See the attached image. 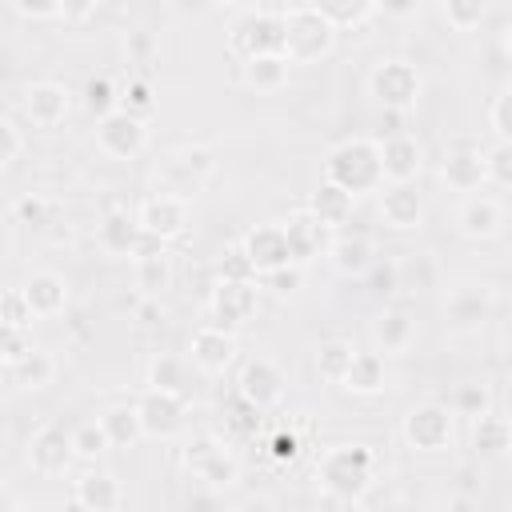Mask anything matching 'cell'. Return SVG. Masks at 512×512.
Returning a JSON list of instances; mask_svg holds the SVG:
<instances>
[{
	"mask_svg": "<svg viewBox=\"0 0 512 512\" xmlns=\"http://www.w3.org/2000/svg\"><path fill=\"white\" fill-rule=\"evenodd\" d=\"M184 504H188V508H216V504H220V488H208V492H196V496H188Z\"/></svg>",
	"mask_w": 512,
	"mask_h": 512,
	"instance_id": "cell-60",
	"label": "cell"
},
{
	"mask_svg": "<svg viewBox=\"0 0 512 512\" xmlns=\"http://www.w3.org/2000/svg\"><path fill=\"white\" fill-rule=\"evenodd\" d=\"M452 420H456V412L444 404H416V408H408V416L400 424L404 444L416 452H444L452 444Z\"/></svg>",
	"mask_w": 512,
	"mask_h": 512,
	"instance_id": "cell-10",
	"label": "cell"
},
{
	"mask_svg": "<svg viewBox=\"0 0 512 512\" xmlns=\"http://www.w3.org/2000/svg\"><path fill=\"white\" fill-rule=\"evenodd\" d=\"M384 384H388V368H384V352L380 348H372V352H364V348H356V356H352V368H348V376H344V392H352V396H376V392H384Z\"/></svg>",
	"mask_w": 512,
	"mask_h": 512,
	"instance_id": "cell-30",
	"label": "cell"
},
{
	"mask_svg": "<svg viewBox=\"0 0 512 512\" xmlns=\"http://www.w3.org/2000/svg\"><path fill=\"white\" fill-rule=\"evenodd\" d=\"M8 376H12V384L24 388V392H44V388L56 380V356H52L48 348H36V344H32V352H28L24 360H16V364L8 368Z\"/></svg>",
	"mask_w": 512,
	"mask_h": 512,
	"instance_id": "cell-32",
	"label": "cell"
},
{
	"mask_svg": "<svg viewBox=\"0 0 512 512\" xmlns=\"http://www.w3.org/2000/svg\"><path fill=\"white\" fill-rule=\"evenodd\" d=\"M176 160L184 164V168H192L196 176H212V152L208 148H184V152H176Z\"/></svg>",
	"mask_w": 512,
	"mask_h": 512,
	"instance_id": "cell-55",
	"label": "cell"
},
{
	"mask_svg": "<svg viewBox=\"0 0 512 512\" xmlns=\"http://www.w3.org/2000/svg\"><path fill=\"white\" fill-rule=\"evenodd\" d=\"M104 428L112 436V448H132L144 440V420H140V408L136 404H112L104 408Z\"/></svg>",
	"mask_w": 512,
	"mask_h": 512,
	"instance_id": "cell-33",
	"label": "cell"
},
{
	"mask_svg": "<svg viewBox=\"0 0 512 512\" xmlns=\"http://www.w3.org/2000/svg\"><path fill=\"white\" fill-rule=\"evenodd\" d=\"M136 216H140V224H144V232H152V236H160V240H176L184 228H188V196H180V192H156V196H148L140 208H136Z\"/></svg>",
	"mask_w": 512,
	"mask_h": 512,
	"instance_id": "cell-14",
	"label": "cell"
},
{
	"mask_svg": "<svg viewBox=\"0 0 512 512\" xmlns=\"http://www.w3.org/2000/svg\"><path fill=\"white\" fill-rule=\"evenodd\" d=\"M364 280H368V292H372L376 300H388V296L400 292V264H396V260H376V264L364 272Z\"/></svg>",
	"mask_w": 512,
	"mask_h": 512,
	"instance_id": "cell-43",
	"label": "cell"
},
{
	"mask_svg": "<svg viewBox=\"0 0 512 512\" xmlns=\"http://www.w3.org/2000/svg\"><path fill=\"white\" fill-rule=\"evenodd\" d=\"M132 268H136V288H140V296H160V292L172 284V256H168V252L140 256V260H132Z\"/></svg>",
	"mask_w": 512,
	"mask_h": 512,
	"instance_id": "cell-35",
	"label": "cell"
},
{
	"mask_svg": "<svg viewBox=\"0 0 512 512\" xmlns=\"http://www.w3.org/2000/svg\"><path fill=\"white\" fill-rule=\"evenodd\" d=\"M148 144V124L144 116L128 112V108H116L108 116L96 120V148L112 160H136Z\"/></svg>",
	"mask_w": 512,
	"mask_h": 512,
	"instance_id": "cell-8",
	"label": "cell"
},
{
	"mask_svg": "<svg viewBox=\"0 0 512 512\" xmlns=\"http://www.w3.org/2000/svg\"><path fill=\"white\" fill-rule=\"evenodd\" d=\"M96 4H100V0H64L60 20H68V24H84V20L96 12Z\"/></svg>",
	"mask_w": 512,
	"mask_h": 512,
	"instance_id": "cell-59",
	"label": "cell"
},
{
	"mask_svg": "<svg viewBox=\"0 0 512 512\" xmlns=\"http://www.w3.org/2000/svg\"><path fill=\"white\" fill-rule=\"evenodd\" d=\"M20 288H24L28 304H32V312H36V320H52V316H60L68 308V280L60 272H52V268L32 272Z\"/></svg>",
	"mask_w": 512,
	"mask_h": 512,
	"instance_id": "cell-23",
	"label": "cell"
},
{
	"mask_svg": "<svg viewBox=\"0 0 512 512\" xmlns=\"http://www.w3.org/2000/svg\"><path fill=\"white\" fill-rule=\"evenodd\" d=\"M352 204H356V196L352 192H344L340 184H332V180H320L312 192H308V212L320 220V224H328L332 232L340 228V224H348L352 220Z\"/></svg>",
	"mask_w": 512,
	"mask_h": 512,
	"instance_id": "cell-29",
	"label": "cell"
},
{
	"mask_svg": "<svg viewBox=\"0 0 512 512\" xmlns=\"http://www.w3.org/2000/svg\"><path fill=\"white\" fill-rule=\"evenodd\" d=\"M216 276H220V280H260V272H256V264L248 260V252H244L240 244H232V248H224V256H220V264H216Z\"/></svg>",
	"mask_w": 512,
	"mask_h": 512,
	"instance_id": "cell-44",
	"label": "cell"
},
{
	"mask_svg": "<svg viewBox=\"0 0 512 512\" xmlns=\"http://www.w3.org/2000/svg\"><path fill=\"white\" fill-rule=\"evenodd\" d=\"M132 320H136V328H160L164 324V304H160V296H140L136 300V308H132Z\"/></svg>",
	"mask_w": 512,
	"mask_h": 512,
	"instance_id": "cell-53",
	"label": "cell"
},
{
	"mask_svg": "<svg viewBox=\"0 0 512 512\" xmlns=\"http://www.w3.org/2000/svg\"><path fill=\"white\" fill-rule=\"evenodd\" d=\"M412 340H416V320H412L404 308H384V312L372 320V344H376L384 356L408 352Z\"/></svg>",
	"mask_w": 512,
	"mask_h": 512,
	"instance_id": "cell-28",
	"label": "cell"
},
{
	"mask_svg": "<svg viewBox=\"0 0 512 512\" xmlns=\"http://www.w3.org/2000/svg\"><path fill=\"white\" fill-rule=\"evenodd\" d=\"M140 236H144V224H140V216H132V212H108L104 220H100V228H96V240H100V248L108 252V256H136V244H140Z\"/></svg>",
	"mask_w": 512,
	"mask_h": 512,
	"instance_id": "cell-25",
	"label": "cell"
},
{
	"mask_svg": "<svg viewBox=\"0 0 512 512\" xmlns=\"http://www.w3.org/2000/svg\"><path fill=\"white\" fill-rule=\"evenodd\" d=\"M380 164H384V184H408L424 168V148L416 144V136L396 132L380 140Z\"/></svg>",
	"mask_w": 512,
	"mask_h": 512,
	"instance_id": "cell-21",
	"label": "cell"
},
{
	"mask_svg": "<svg viewBox=\"0 0 512 512\" xmlns=\"http://www.w3.org/2000/svg\"><path fill=\"white\" fill-rule=\"evenodd\" d=\"M228 424L236 428V432H244V436H252L256 428H260V408L252 404V400H244L240 392L228 400Z\"/></svg>",
	"mask_w": 512,
	"mask_h": 512,
	"instance_id": "cell-49",
	"label": "cell"
},
{
	"mask_svg": "<svg viewBox=\"0 0 512 512\" xmlns=\"http://www.w3.org/2000/svg\"><path fill=\"white\" fill-rule=\"evenodd\" d=\"M4 324H16V328H28L32 320H36V312H32V304H28V296H24V288H8L4 292V316H0Z\"/></svg>",
	"mask_w": 512,
	"mask_h": 512,
	"instance_id": "cell-51",
	"label": "cell"
},
{
	"mask_svg": "<svg viewBox=\"0 0 512 512\" xmlns=\"http://www.w3.org/2000/svg\"><path fill=\"white\" fill-rule=\"evenodd\" d=\"M488 124H492L496 140H512V88L500 92V96L492 100V108H488Z\"/></svg>",
	"mask_w": 512,
	"mask_h": 512,
	"instance_id": "cell-52",
	"label": "cell"
},
{
	"mask_svg": "<svg viewBox=\"0 0 512 512\" xmlns=\"http://www.w3.org/2000/svg\"><path fill=\"white\" fill-rule=\"evenodd\" d=\"M184 468H188L204 488H220V492L240 480L236 456H232L216 436H196V440L184 448Z\"/></svg>",
	"mask_w": 512,
	"mask_h": 512,
	"instance_id": "cell-7",
	"label": "cell"
},
{
	"mask_svg": "<svg viewBox=\"0 0 512 512\" xmlns=\"http://www.w3.org/2000/svg\"><path fill=\"white\" fill-rule=\"evenodd\" d=\"M508 268H512V264H508Z\"/></svg>",
	"mask_w": 512,
	"mask_h": 512,
	"instance_id": "cell-64",
	"label": "cell"
},
{
	"mask_svg": "<svg viewBox=\"0 0 512 512\" xmlns=\"http://www.w3.org/2000/svg\"><path fill=\"white\" fill-rule=\"evenodd\" d=\"M260 284H264L272 296L288 300V296H296V292L304 288V264L288 260V264H280V268H272V272H260Z\"/></svg>",
	"mask_w": 512,
	"mask_h": 512,
	"instance_id": "cell-40",
	"label": "cell"
},
{
	"mask_svg": "<svg viewBox=\"0 0 512 512\" xmlns=\"http://www.w3.org/2000/svg\"><path fill=\"white\" fill-rule=\"evenodd\" d=\"M352 356H356V348H352L348 340H328V344H320V352H316V372H320V380L344 384V376H348V368H352Z\"/></svg>",
	"mask_w": 512,
	"mask_h": 512,
	"instance_id": "cell-37",
	"label": "cell"
},
{
	"mask_svg": "<svg viewBox=\"0 0 512 512\" xmlns=\"http://www.w3.org/2000/svg\"><path fill=\"white\" fill-rule=\"evenodd\" d=\"M492 316V288L488 284H456L444 300V320L456 328V332H472L480 328L484 320Z\"/></svg>",
	"mask_w": 512,
	"mask_h": 512,
	"instance_id": "cell-16",
	"label": "cell"
},
{
	"mask_svg": "<svg viewBox=\"0 0 512 512\" xmlns=\"http://www.w3.org/2000/svg\"><path fill=\"white\" fill-rule=\"evenodd\" d=\"M440 8H444V20L456 32H472L488 16V0H440Z\"/></svg>",
	"mask_w": 512,
	"mask_h": 512,
	"instance_id": "cell-42",
	"label": "cell"
},
{
	"mask_svg": "<svg viewBox=\"0 0 512 512\" xmlns=\"http://www.w3.org/2000/svg\"><path fill=\"white\" fill-rule=\"evenodd\" d=\"M336 24L308 4L284 8V56L292 64H316L336 48Z\"/></svg>",
	"mask_w": 512,
	"mask_h": 512,
	"instance_id": "cell-3",
	"label": "cell"
},
{
	"mask_svg": "<svg viewBox=\"0 0 512 512\" xmlns=\"http://www.w3.org/2000/svg\"><path fill=\"white\" fill-rule=\"evenodd\" d=\"M368 92L376 104H384L388 112H408L416 108V100L424 96V76L412 60H380L372 72H368Z\"/></svg>",
	"mask_w": 512,
	"mask_h": 512,
	"instance_id": "cell-5",
	"label": "cell"
},
{
	"mask_svg": "<svg viewBox=\"0 0 512 512\" xmlns=\"http://www.w3.org/2000/svg\"><path fill=\"white\" fill-rule=\"evenodd\" d=\"M284 224V232H288V248H292V260L296 264H308L312 256H320V252H328V224H320L308 208H296L288 220H280Z\"/></svg>",
	"mask_w": 512,
	"mask_h": 512,
	"instance_id": "cell-22",
	"label": "cell"
},
{
	"mask_svg": "<svg viewBox=\"0 0 512 512\" xmlns=\"http://www.w3.org/2000/svg\"><path fill=\"white\" fill-rule=\"evenodd\" d=\"M304 4L316 8L324 20H332L340 32L344 28H360L376 12V0H304Z\"/></svg>",
	"mask_w": 512,
	"mask_h": 512,
	"instance_id": "cell-34",
	"label": "cell"
},
{
	"mask_svg": "<svg viewBox=\"0 0 512 512\" xmlns=\"http://www.w3.org/2000/svg\"><path fill=\"white\" fill-rule=\"evenodd\" d=\"M456 228H460V236H468V240H492V236L504 228V208H500V200L488 196V192H468L464 204H460V212H456Z\"/></svg>",
	"mask_w": 512,
	"mask_h": 512,
	"instance_id": "cell-18",
	"label": "cell"
},
{
	"mask_svg": "<svg viewBox=\"0 0 512 512\" xmlns=\"http://www.w3.org/2000/svg\"><path fill=\"white\" fill-rule=\"evenodd\" d=\"M420 4H424V0H376V12H384V16H392V20H408V16L420 12Z\"/></svg>",
	"mask_w": 512,
	"mask_h": 512,
	"instance_id": "cell-57",
	"label": "cell"
},
{
	"mask_svg": "<svg viewBox=\"0 0 512 512\" xmlns=\"http://www.w3.org/2000/svg\"><path fill=\"white\" fill-rule=\"evenodd\" d=\"M288 68H292V60L284 52H264V56L240 60V80H244V88L268 96V92H280L288 84Z\"/></svg>",
	"mask_w": 512,
	"mask_h": 512,
	"instance_id": "cell-26",
	"label": "cell"
},
{
	"mask_svg": "<svg viewBox=\"0 0 512 512\" xmlns=\"http://www.w3.org/2000/svg\"><path fill=\"white\" fill-rule=\"evenodd\" d=\"M124 52H128L132 60H148V56L156 52V40H152L148 32H128V40H124Z\"/></svg>",
	"mask_w": 512,
	"mask_h": 512,
	"instance_id": "cell-58",
	"label": "cell"
},
{
	"mask_svg": "<svg viewBox=\"0 0 512 512\" xmlns=\"http://www.w3.org/2000/svg\"><path fill=\"white\" fill-rule=\"evenodd\" d=\"M260 280H216L212 296H208V324L240 332L256 312H260Z\"/></svg>",
	"mask_w": 512,
	"mask_h": 512,
	"instance_id": "cell-6",
	"label": "cell"
},
{
	"mask_svg": "<svg viewBox=\"0 0 512 512\" xmlns=\"http://www.w3.org/2000/svg\"><path fill=\"white\" fill-rule=\"evenodd\" d=\"M72 440H76L80 460H100L104 452H112V436H108L104 420H84L80 428H72Z\"/></svg>",
	"mask_w": 512,
	"mask_h": 512,
	"instance_id": "cell-38",
	"label": "cell"
},
{
	"mask_svg": "<svg viewBox=\"0 0 512 512\" xmlns=\"http://www.w3.org/2000/svg\"><path fill=\"white\" fill-rule=\"evenodd\" d=\"M452 412L464 416V420H476V416L492 412V392H488V384H460V388L452 392Z\"/></svg>",
	"mask_w": 512,
	"mask_h": 512,
	"instance_id": "cell-41",
	"label": "cell"
},
{
	"mask_svg": "<svg viewBox=\"0 0 512 512\" xmlns=\"http://www.w3.org/2000/svg\"><path fill=\"white\" fill-rule=\"evenodd\" d=\"M296 452H300V440H296L292 432H276V436L268 440V456H272V460H280V464L296 460Z\"/></svg>",
	"mask_w": 512,
	"mask_h": 512,
	"instance_id": "cell-56",
	"label": "cell"
},
{
	"mask_svg": "<svg viewBox=\"0 0 512 512\" xmlns=\"http://www.w3.org/2000/svg\"><path fill=\"white\" fill-rule=\"evenodd\" d=\"M376 456L364 444H332L316 460V480L324 488V504H360L372 488Z\"/></svg>",
	"mask_w": 512,
	"mask_h": 512,
	"instance_id": "cell-1",
	"label": "cell"
},
{
	"mask_svg": "<svg viewBox=\"0 0 512 512\" xmlns=\"http://www.w3.org/2000/svg\"><path fill=\"white\" fill-rule=\"evenodd\" d=\"M456 484H460V492H476V472L472 468H460L456 472Z\"/></svg>",
	"mask_w": 512,
	"mask_h": 512,
	"instance_id": "cell-61",
	"label": "cell"
},
{
	"mask_svg": "<svg viewBox=\"0 0 512 512\" xmlns=\"http://www.w3.org/2000/svg\"><path fill=\"white\" fill-rule=\"evenodd\" d=\"M504 52H508V60H512V24L504 28Z\"/></svg>",
	"mask_w": 512,
	"mask_h": 512,
	"instance_id": "cell-63",
	"label": "cell"
},
{
	"mask_svg": "<svg viewBox=\"0 0 512 512\" xmlns=\"http://www.w3.org/2000/svg\"><path fill=\"white\" fill-rule=\"evenodd\" d=\"M220 8H232V12H248V8H260V0H216Z\"/></svg>",
	"mask_w": 512,
	"mask_h": 512,
	"instance_id": "cell-62",
	"label": "cell"
},
{
	"mask_svg": "<svg viewBox=\"0 0 512 512\" xmlns=\"http://www.w3.org/2000/svg\"><path fill=\"white\" fill-rule=\"evenodd\" d=\"M324 180L340 184L344 192H380L384 184V164H380V140L368 136H348L324 156Z\"/></svg>",
	"mask_w": 512,
	"mask_h": 512,
	"instance_id": "cell-2",
	"label": "cell"
},
{
	"mask_svg": "<svg viewBox=\"0 0 512 512\" xmlns=\"http://www.w3.org/2000/svg\"><path fill=\"white\" fill-rule=\"evenodd\" d=\"M188 360H192L200 372L220 376V372L236 360V332L216 328V324L196 328V332H192V340H188Z\"/></svg>",
	"mask_w": 512,
	"mask_h": 512,
	"instance_id": "cell-17",
	"label": "cell"
},
{
	"mask_svg": "<svg viewBox=\"0 0 512 512\" xmlns=\"http://www.w3.org/2000/svg\"><path fill=\"white\" fill-rule=\"evenodd\" d=\"M0 140H4V148H0V168H12V164L24 156V132H20V124H16L12 116L0 120Z\"/></svg>",
	"mask_w": 512,
	"mask_h": 512,
	"instance_id": "cell-50",
	"label": "cell"
},
{
	"mask_svg": "<svg viewBox=\"0 0 512 512\" xmlns=\"http://www.w3.org/2000/svg\"><path fill=\"white\" fill-rule=\"evenodd\" d=\"M72 504L76 508H88V512H112L124 504V488L112 472H84L76 484H72Z\"/></svg>",
	"mask_w": 512,
	"mask_h": 512,
	"instance_id": "cell-24",
	"label": "cell"
},
{
	"mask_svg": "<svg viewBox=\"0 0 512 512\" xmlns=\"http://www.w3.org/2000/svg\"><path fill=\"white\" fill-rule=\"evenodd\" d=\"M136 408H140V420H144V436L148 440H172L184 420H188V400L184 392H168V388H144L136 396Z\"/></svg>",
	"mask_w": 512,
	"mask_h": 512,
	"instance_id": "cell-9",
	"label": "cell"
},
{
	"mask_svg": "<svg viewBox=\"0 0 512 512\" xmlns=\"http://www.w3.org/2000/svg\"><path fill=\"white\" fill-rule=\"evenodd\" d=\"M484 164H488V180L512 188V140H496L492 148H484Z\"/></svg>",
	"mask_w": 512,
	"mask_h": 512,
	"instance_id": "cell-46",
	"label": "cell"
},
{
	"mask_svg": "<svg viewBox=\"0 0 512 512\" xmlns=\"http://www.w3.org/2000/svg\"><path fill=\"white\" fill-rule=\"evenodd\" d=\"M240 248L248 252V260L256 264V272H272V268H280V264L292 260L284 224H256V228H248L244 240H240Z\"/></svg>",
	"mask_w": 512,
	"mask_h": 512,
	"instance_id": "cell-20",
	"label": "cell"
},
{
	"mask_svg": "<svg viewBox=\"0 0 512 512\" xmlns=\"http://www.w3.org/2000/svg\"><path fill=\"white\" fill-rule=\"evenodd\" d=\"M68 112H72V96H68L64 84H56V80H36V84H28V92H24V116H28L36 128H56Z\"/></svg>",
	"mask_w": 512,
	"mask_h": 512,
	"instance_id": "cell-19",
	"label": "cell"
},
{
	"mask_svg": "<svg viewBox=\"0 0 512 512\" xmlns=\"http://www.w3.org/2000/svg\"><path fill=\"white\" fill-rule=\"evenodd\" d=\"M376 208H380V220L388 228H396V232H412V228L424 224V196H420L416 180H408V184H380Z\"/></svg>",
	"mask_w": 512,
	"mask_h": 512,
	"instance_id": "cell-15",
	"label": "cell"
},
{
	"mask_svg": "<svg viewBox=\"0 0 512 512\" xmlns=\"http://www.w3.org/2000/svg\"><path fill=\"white\" fill-rule=\"evenodd\" d=\"M328 260H332V268L340 272V276H364L372 264H376V252H372V240L368 236H360V232H340V236H332V244H328Z\"/></svg>",
	"mask_w": 512,
	"mask_h": 512,
	"instance_id": "cell-27",
	"label": "cell"
},
{
	"mask_svg": "<svg viewBox=\"0 0 512 512\" xmlns=\"http://www.w3.org/2000/svg\"><path fill=\"white\" fill-rule=\"evenodd\" d=\"M12 8L24 20H56L64 12V0H12Z\"/></svg>",
	"mask_w": 512,
	"mask_h": 512,
	"instance_id": "cell-54",
	"label": "cell"
},
{
	"mask_svg": "<svg viewBox=\"0 0 512 512\" xmlns=\"http://www.w3.org/2000/svg\"><path fill=\"white\" fill-rule=\"evenodd\" d=\"M72 460H80L72 432H64L60 424H44V428L32 432V440H28V464H32V472H40V476H64L72 468Z\"/></svg>",
	"mask_w": 512,
	"mask_h": 512,
	"instance_id": "cell-11",
	"label": "cell"
},
{
	"mask_svg": "<svg viewBox=\"0 0 512 512\" xmlns=\"http://www.w3.org/2000/svg\"><path fill=\"white\" fill-rule=\"evenodd\" d=\"M120 108H128V112H136V116H148L152 108H156V96H152V84L148 80H128L124 88H120Z\"/></svg>",
	"mask_w": 512,
	"mask_h": 512,
	"instance_id": "cell-48",
	"label": "cell"
},
{
	"mask_svg": "<svg viewBox=\"0 0 512 512\" xmlns=\"http://www.w3.org/2000/svg\"><path fill=\"white\" fill-rule=\"evenodd\" d=\"M12 216H16V224H28V228H44V224H48V200H44L40 192H24V196H16V204H12Z\"/></svg>",
	"mask_w": 512,
	"mask_h": 512,
	"instance_id": "cell-47",
	"label": "cell"
},
{
	"mask_svg": "<svg viewBox=\"0 0 512 512\" xmlns=\"http://www.w3.org/2000/svg\"><path fill=\"white\" fill-rule=\"evenodd\" d=\"M440 180L452 192H480V184L488 180L484 148L472 144V140H452L444 148V160H440Z\"/></svg>",
	"mask_w": 512,
	"mask_h": 512,
	"instance_id": "cell-12",
	"label": "cell"
},
{
	"mask_svg": "<svg viewBox=\"0 0 512 512\" xmlns=\"http://www.w3.org/2000/svg\"><path fill=\"white\" fill-rule=\"evenodd\" d=\"M28 352H32V336H28V328L0 324V360H4V368H12L16 360H24Z\"/></svg>",
	"mask_w": 512,
	"mask_h": 512,
	"instance_id": "cell-45",
	"label": "cell"
},
{
	"mask_svg": "<svg viewBox=\"0 0 512 512\" xmlns=\"http://www.w3.org/2000/svg\"><path fill=\"white\" fill-rule=\"evenodd\" d=\"M228 48L236 60H252L264 52H284V12L248 8L228 24Z\"/></svg>",
	"mask_w": 512,
	"mask_h": 512,
	"instance_id": "cell-4",
	"label": "cell"
},
{
	"mask_svg": "<svg viewBox=\"0 0 512 512\" xmlns=\"http://www.w3.org/2000/svg\"><path fill=\"white\" fill-rule=\"evenodd\" d=\"M84 108L96 120L120 108V88L112 84V76H88V84H84Z\"/></svg>",
	"mask_w": 512,
	"mask_h": 512,
	"instance_id": "cell-39",
	"label": "cell"
},
{
	"mask_svg": "<svg viewBox=\"0 0 512 512\" xmlns=\"http://www.w3.org/2000/svg\"><path fill=\"white\" fill-rule=\"evenodd\" d=\"M472 452L480 460H500L512 452V420L496 416V412H484L472 420Z\"/></svg>",
	"mask_w": 512,
	"mask_h": 512,
	"instance_id": "cell-31",
	"label": "cell"
},
{
	"mask_svg": "<svg viewBox=\"0 0 512 512\" xmlns=\"http://www.w3.org/2000/svg\"><path fill=\"white\" fill-rule=\"evenodd\" d=\"M148 384L168 388V392H188V360L172 352H156L148 360Z\"/></svg>",
	"mask_w": 512,
	"mask_h": 512,
	"instance_id": "cell-36",
	"label": "cell"
},
{
	"mask_svg": "<svg viewBox=\"0 0 512 512\" xmlns=\"http://www.w3.org/2000/svg\"><path fill=\"white\" fill-rule=\"evenodd\" d=\"M284 388H288V380H284L280 364L268 360V356L244 360V368H240V376H236V392H240L244 400H252L260 412L276 408V404L284 400Z\"/></svg>",
	"mask_w": 512,
	"mask_h": 512,
	"instance_id": "cell-13",
	"label": "cell"
}]
</instances>
